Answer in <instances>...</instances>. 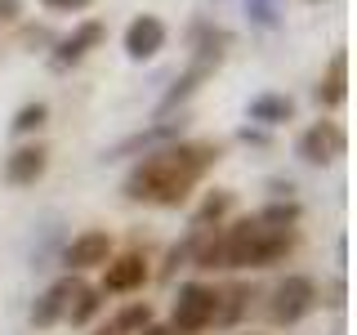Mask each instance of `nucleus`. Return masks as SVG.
<instances>
[{
  "label": "nucleus",
  "instance_id": "5",
  "mask_svg": "<svg viewBox=\"0 0 357 335\" xmlns=\"http://www.w3.org/2000/svg\"><path fill=\"white\" fill-rule=\"evenodd\" d=\"M344 148H349V134L335 126V121H317V126L299 139V156L312 161V165H326L335 156H344Z\"/></svg>",
  "mask_w": 357,
  "mask_h": 335
},
{
  "label": "nucleus",
  "instance_id": "17",
  "mask_svg": "<svg viewBox=\"0 0 357 335\" xmlns=\"http://www.w3.org/2000/svg\"><path fill=\"white\" fill-rule=\"evenodd\" d=\"M98 295H103V290H89V286H81V295H76V304H67V318H72L76 327H81V322H89V318L98 313V304H103Z\"/></svg>",
  "mask_w": 357,
  "mask_h": 335
},
{
  "label": "nucleus",
  "instance_id": "8",
  "mask_svg": "<svg viewBox=\"0 0 357 335\" xmlns=\"http://www.w3.org/2000/svg\"><path fill=\"white\" fill-rule=\"evenodd\" d=\"M143 277H148V264H143V255H121V260H107V277H103V295H126V290H139Z\"/></svg>",
  "mask_w": 357,
  "mask_h": 335
},
{
  "label": "nucleus",
  "instance_id": "10",
  "mask_svg": "<svg viewBox=\"0 0 357 335\" xmlns=\"http://www.w3.org/2000/svg\"><path fill=\"white\" fill-rule=\"evenodd\" d=\"M76 295H81V282H76V277H63V282H54L50 290H45V299L31 308V322H36V327H54V322L67 313V304H72Z\"/></svg>",
  "mask_w": 357,
  "mask_h": 335
},
{
  "label": "nucleus",
  "instance_id": "11",
  "mask_svg": "<svg viewBox=\"0 0 357 335\" xmlns=\"http://www.w3.org/2000/svg\"><path fill=\"white\" fill-rule=\"evenodd\" d=\"M45 165H50V152H45L40 143H31V148H18L5 161V179L14 188H27V184H36V179L45 174Z\"/></svg>",
  "mask_w": 357,
  "mask_h": 335
},
{
  "label": "nucleus",
  "instance_id": "7",
  "mask_svg": "<svg viewBox=\"0 0 357 335\" xmlns=\"http://www.w3.org/2000/svg\"><path fill=\"white\" fill-rule=\"evenodd\" d=\"M161 45H165V22L156 18V14H139L126 27V54H130L134 63L156 59V54H161Z\"/></svg>",
  "mask_w": 357,
  "mask_h": 335
},
{
  "label": "nucleus",
  "instance_id": "22",
  "mask_svg": "<svg viewBox=\"0 0 357 335\" xmlns=\"http://www.w3.org/2000/svg\"><path fill=\"white\" fill-rule=\"evenodd\" d=\"M18 14V0H0V18H14Z\"/></svg>",
  "mask_w": 357,
  "mask_h": 335
},
{
  "label": "nucleus",
  "instance_id": "16",
  "mask_svg": "<svg viewBox=\"0 0 357 335\" xmlns=\"http://www.w3.org/2000/svg\"><path fill=\"white\" fill-rule=\"evenodd\" d=\"M148 322H152V308H148V304H130V308L116 313V322H112V335H121V331H143Z\"/></svg>",
  "mask_w": 357,
  "mask_h": 335
},
{
  "label": "nucleus",
  "instance_id": "18",
  "mask_svg": "<svg viewBox=\"0 0 357 335\" xmlns=\"http://www.w3.org/2000/svg\"><path fill=\"white\" fill-rule=\"evenodd\" d=\"M45 117H50V107H45V103H27V107H22L18 117H14V134H31V130H40V126H45Z\"/></svg>",
  "mask_w": 357,
  "mask_h": 335
},
{
  "label": "nucleus",
  "instance_id": "12",
  "mask_svg": "<svg viewBox=\"0 0 357 335\" xmlns=\"http://www.w3.org/2000/svg\"><path fill=\"white\" fill-rule=\"evenodd\" d=\"M344 98H349V59L335 54L331 67H326V81L317 85V103L321 107H335V103H344Z\"/></svg>",
  "mask_w": 357,
  "mask_h": 335
},
{
  "label": "nucleus",
  "instance_id": "3",
  "mask_svg": "<svg viewBox=\"0 0 357 335\" xmlns=\"http://www.w3.org/2000/svg\"><path fill=\"white\" fill-rule=\"evenodd\" d=\"M219 318V295L210 286H201V282H188V286H178V299H174V322L170 327L178 335H197V331H206L210 322Z\"/></svg>",
  "mask_w": 357,
  "mask_h": 335
},
{
  "label": "nucleus",
  "instance_id": "6",
  "mask_svg": "<svg viewBox=\"0 0 357 335\" xmlns=\"http://www.w3.org/2000/svg\"><path fill=\"white\" fill-rule=\"evenodd\" d=\"M103 36H107V27H103V22H94V18H89V22H81V27L72 31V36H63L59 45H54L50 63L59 67V72H67V67H72V63H81L85 54L94 50V45H103Z\"/></svg>",
  "mask_w": 357,
  "mask_h": 335
},
{
  "label": "nucleus",
  "instance_id": "9",
  "mask_svg": "<svg viewBox=\"0 0 357 335\" xmlns=\"http://www.w3.org/2000/svg\"><path fill=\"white\" fill-rule=\"evenodd\" d=\"M107 260H112V237L107 232H81V237L67 246V255H63L67 268H98Z\"/></svg>",
  "mask_w": 357,
  "mask_h": 335
},
{
  "label": "nucleus",
  "instance_id": "1",
  "mask_svg": "<svg viewBox=\"0 0 357 335\" xmlns=\"http://www.w3.org/2000/svg\"><path fill=\"white\" fill-rule=\"evenodd\" d=\"M215 161H219L215 143H174V148H156L130 170L126 197L152 201V206H178V201H188L192 184Z\"/></svg>",
  "mask_w": 357,
  "mask_h": 335
},
{
  "label": "nucleus",
  "instance_id": "4",
  "mask_svg": "<svg viewBox=\"0 0 357 335\" xmlns=\"http://www.w3.org/2000/svg\"><path fill=\"white\" fill-rule=\"evenodd\" d=\"M312 304H317V286H312V277H286L282 286H277V295H273V318L277 322H299L304 313H312Z\"/></svg>",
  "mask_w": 357,
  "mask_h": 335
},
{
  "label": "nucleus",
  "instance_id": "20",
  "mask_svg": "<svg viewBox=\"0 0 357 335\" xmlns=\"http://www.w3.org/2000/svg\"><path fill=\"white\" fill-rule=\"evenodd\" d=\"M89 0H45V9H54V14H76V9H85Z\"/></svg>",
  "mask_w": 357,
  "mask_h": 335
},
{
  "label": "nucleus",
  "instance_id": "19",
  "mask_svg": "<svg viewBox=\"0 0 357 335\" xmlns=\"http://www.w3.org/2000/svg\"><path fill=\"white\" fill-rule=\"evenodd\" d=\"M223 210H228V193H219V197H210L206 201V210H201V219H219Z\"/></svg>",
  "mask_w": 357,
  "mask_h": 335
},
{
  "label": "nucleus",
  "instance_id": "2",
  "mask_svg": "<svg viewBox=\"0 0 357 335\" xmlns=\"http://www.w3.org/2000/svg\"><path fill=\"white\" fill-rule=\"evenodd\" d=\"M290 241H295L290 228H273V223H264L255 215V219H241L223 232L219 255H223V268H268L290 251Z\"/></svg>",
  "mask_w": 357,
  "mask_h": 335
},
{
  "label": "nucleus",
  "instance_id": "15",
  "mask_svg": "<svg viewBox=\"0 0 357 335\" xmlns=\"http://www.w3.org/2000/svg\"><path fill=\"white\" fill-rule=\"evenodd\" d=\"M245 14H250L255 27L273 31L277 22H282V14H286V0H245Z\"/></svg>",
  "mask_w": 357,
  "mask_h": 335
},
{
  "label": "nucleus",
  "instance_id": "14",
  "mask_svg": "<svg viewBox=\"0 0 357 335\" xmlns=\"http://www.w3.org/2000/svg\"><path fill=\"white\" fill-rule=\"evenodd\" d=\"M174 134H178V121H161V126H152V130L134 134V139H126V143H116V148H112V156H107V161H116V156H130V152H152L156 143L174 139Z\"/></svg>",
  "mask_w": 357,
  "mask_h": 335
},
{
  "label": "nucleus",
  "instance_id": "21",
  "mask_svg": "<svg viewBox=\"0 0 357 335\" xmlns=\"http://www.w3.org/2000/svg\"><path fill=\"white\" fill-rule=\"evenodd\" d=\"M139 335H178V331H174V327H152V322H148V327H143Z\"/></svg>",
  "mask_w": 357,
  "mask_h": 335
},
{
  "label": "nucleus",
  "instance_id": "13",
  "mask_svg": "<svg viewBox=\"0 0 357 335\" xmlns=\"http://www.w3.org/2000/svg\"><path fill=\"white\" fill-rule=\"evenodd\" d=\"M250 121H259V126H286L290 117H295V103H290L286 94H259L250 98Z\"/></svg>",
  "mask_w": 357,
  "mask_h": 335
}]
</instances>
